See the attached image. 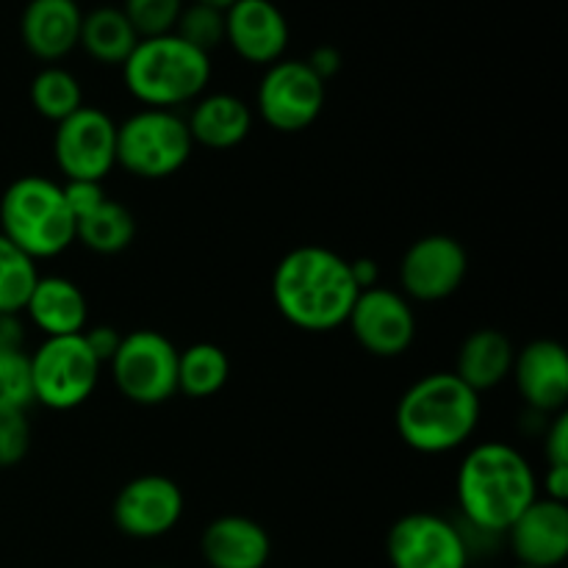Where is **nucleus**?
Segmentation results:
<instances>
[{"label":"nucleus","mask_w":568,"mask_h":568,"mask_svg":"<svg viewBox=\"0 0 568 568\" xmlns=\"http://www.w3.org/2000/svg\"><path fill=\"white\" fill-rule=\"evenodd\" d=\"M109 369L116 392L133 405L153 408L178 394V347L164 333L150 327L122 336Z\"/></svg>","instance_id":"8"},{"label":"nucleus","mask_w":568,"mask_h":568,"mask_svg":"<svg viewBox=\"0 0 568 568\" xmlns=\"http://www.w3.org/2000/svg\"><path fill=\"white\" fill-rule=\"evenodd\" d=\"M469 255L455 236L430 233L405 250L399 261V286L416 303H442L453 297L466 281Z\"/></svg>","instance_id":"12"},{"label":"nucleus","mask_w":568,"mask_h":568,"mask_svg":"<svg viewBox=\"0 0 568 568\" xmlns=\"http://www.w3.org/2000/svg\"><path fill=\"white\" fill-rule=\"evenodd\" d=\"M22 314L44 338L78 336L87 331L89 303L75 281L61 275H39Z\"/></svg>","instance_id":"20"},{"label":"nucleus","mask_w":568,"mask_h":568,"mask_svg":"<svg viewBox=\"0 0 568 568\" xmlns=\"http://www.w3.org/2000/svg\"><path fill=\"white\" fill-rule=\"evenodd\" d=\"M55 166L67 181H98L116 166V122L94 105H81L55 125Z\"/></svg>","instance_id":"10"},{"label":"nucleus","mask_w":568,"mask_h":568,"mask_svg":"<svg viewBox=\"0 0 568 568\" xmlns=\"http://www.w3.org/2000/svg\"><path fill=\"white\" fill-rule=\"evenodd\" d=\"M544 455L547 466H568V414L560 410L544 425Z\"/></svg>","instance_id":"33"},{"label":"nucleus","mask_w":568,"mask_h":568,"mask_svg":"<svg viewBox=\"0 0 568 568\" xmlns=\"http://www.w3.org/2000/svg\"><path fill=\"white\" fill-rule=\"evenodd\" d=\"M125 89L144 109L175 111L194 103L211 83V55L178 33L139 39L122 64Z\"/></svg>","instance_id":"4"},{"label":"nucleus","mask_w":568,"mask_h":568,"mask_svg":"<svg viewBox=\"0 0 568 568\" xmlns=\"http://www.w3.org/2000/svg\"><path fill=\"white\" fill-rule=\"evenodd\" d=\"M183 505L186 499L172 477L142 475L120 488L111 505V519L122 536L153 541L175 530L183 516Z\"/></svg>","instance_id":"14"},{"label":"nucleus","mask_w":568,"mask_h":568,"mask_svg":"<svg viewBox=\"0 0 568 568\" xmlns=\"http://www.w3.org/2000/svg\"><path fill=\"white\" fill-rule=\"evenodd\" d=\"M231 377V358L220 344L197 342L178 349V392L192 399L214 397Z\"/></svg>","instance_id":"24"},{"label":"nucleus","mask_w":568,"mask_h":568,"mask_svg":"<svg viewBox=\"0 0 568 568\" xmlns=\"http://www.w3.org/2000/svg\"><path fill=\"white\" fill-rule=\"evenodd\" d=\"M31 358L33 403L50 410H75L87 403L100 383L103 364L92 355L83 333L44 338Z\"/></svg>","instance_id":"7"},{"label":"nucleus","mask_w":568,"mask_h":568,"mask_svg":"<svg viewBox=\"0 0 568 568\" xmlns=\"http://www.w3.org/2000/svg\"><path fill=\"white\" fill-rule=\"evenodd\" d=\"M31 449V422L26 414H0V469L22 464Z\"/></svg>","instance_id":"31"},{"label":"nucleus","mask_w":568,"mask_h":568,"mask_svg":"<svg viewBox=\"0 0 568 568\" xmlns=\"http://www.w3.org/2000/svg\"><path fill=\"white\" fill-rule=\"evenodd\" d=\"M288 20L272 0H236L225 9V42L253 67H270L286 59Z\"/></svg>","instance_id":"16"},{"label":"nucleus","mask_w":568,"mask_h":568,"mask_svg":"<svg viewBox=\"0 0 568 568\" xmlns=\"http://www.w3.org/2000/svg\"><path fill=\"white\" fill-rule=\"evenodd\" d=\"M516 347L510 338L497 327H480L469 333L455 355V375L471 388L483 394L503 386L514 369Z\"/></svg>","instance_id":"22"},{"label":"nucleus","mask_w":568,"mask_h":568,"mask_svg":"<svg viewBox=\"0 0 568 568\" xmlns=\"http://www.w3.org/2000/svg\"><path fill=\"white\" fill-rule=\"evenodd\" d=\"M0 349H26L22 314H0Z\"/></svg>","instance_id":"37"},{"label":"nucleus","mask_w":568,"mask_h":568,"mask_svg":"<svg viewBox=\"0 0 568 568\" xmlns=\"http://www.w3.org/2000/svg\"><path fill=\"white\" fill-rule=\"evenodd\" d=\"M155 568H164V566H155Z\"/></svg>","instance_id":"41"},{"label":"nucleus","mask_w":568,"mask_h":568,"mask_svg":"<svg viewBox=\"0 0 568 568\" xmlns=\"http://www.w3.org/2000/svg\"><path fill=\"white\" fill-rule=\"evenodd\" d=\"M305 64L327 83L338 70H342V53H338L333 44H320V48H314V53L305 59Z\"/></svg>","instance_id":"35"},{"label":"nucleus","mask_w":568,"mask_h":568,"mask_svg":"<svg viewBox=\"0 0 568 568\" xmlns=\"http://www.w3.org/2000/svg\"><path fill=\"white\" fill-rule=\"evenodd\" d=\"M61 189H64V200L67 205H70L75 222L81 220V216H87L89 211L98 209V205L109 197L103 183L98 181H64L61 183Z\"/></svg>","instance_id":"32"},{"label":"nucleus","mask_w":568,"mask_h":568,"mask_svg":"<svg viewBox=\"0 0 568 568\" xmlns=\"http://www.w3.org/2000/svg\"><path fill=\"white\" fill-rule=\"evenodd\" d=\"M183 0H122V14L139 33V39L164 37L175 31V22L183 11Z\"/></svg>","instance_id":"30"},{"label":"nucleus","mask_w":568,"mask_h":568,"mask_svg":"<svg viewBox=\"0 0 568 568\" xmlns=\"http://www.w3.org/2000/svg\"><path fill=\"white\" fill-rule=\"evenodd\" d=\"M31 405V358L26 349H0V414H26Z\"/></svg>","instance_id":"29"},{"label":"nucleus","mask_w":568,"mask_h":568,"mask_svg":"<svg viewBox=\"0 0 568 568\" xmlns=\"http://www.w3.org/2000/svg\"><path fill=\"white\" fill-rule=\"evenodd\" d=\"M355 342L375 358H399L416 338V314L403 292L386 286L364 288L347 320Z\"/></svg>","instance_id":"13"},{"label":"nucleus","mask_w":568,"mask_h":568,"mask_svg":"<svg viewBox=\"0 0 568 568\" xmlns=\"http://www.w3.org/2000/svg\"><path fill=\"white\" fill-rule=\"evenodd\" d=\"M186 116L166 109H142L116 125V166L142 181H164L192 159Z\"/></svg>","instance_id":"6"},{"label":"nucleus","mask_w":568,"mask_h":568,"mask_svg":"<svg viewBox=\"0 0 568 568\" xmlns=\"http://www.w3.org/2000/svg\"><path fill=\"white\" fill-rule=\"evenodd\" d=\"M192 142L209 150H233L253 131V109L231 92H205L186 116Z\"/></svg>","instance_id":"21"},{"label":"nucleus","mask_w":568,"mask_h":568,"mask_svg":"<svg viewBox=\"0 0 568 568\" xmlns=\"http://www.w3.org/2000/svg\"><path fill=\"white\" fill-rule=\"evenodd\" d=\"M133 239H136V220L125 205L111 197L75 222V242L98 255L122 253L131 247Z\"/></svg>","instance_id":"25"},{"label":"nucleus","mask_w":568,"mask_h":568,"mask_svg":"<svg viewBox=\"0 0 568 568\" xmlns=\"http://www.w3.org/2000/svg\"><path fill=\"white\" fill-rule=\"evenodd\" d=\"M83 342L89 344L94 358L100 361L103 366H109V361L114 358V353L120 349L122 333L111 325H94L89 331H83Z\"/></svg>","instance_id":"34"},{"label":"nucleus","mask_w":568,"mask_h":568,"mask_svg":"<svg viewBox=\"0 0 568 568\" xmlns=\"http://www.w3.org/2000/svg\"><path fill=\"white\" fill-rule=\"evenodd\" d=\"M194 3H205V6H214V9L225 11L227 6H233V3H236V0H194Z\"/></svg>","instance_id":"39"},{"label":"nucleus","mask_w":568,"mask_h":568,"mask_svg":"<svg viewBox=\"0 0 568 568\" xmlns=\"http://www.w3.org/2000/svg\"><path fill=\"white\" fill-rule=\"evenodd\" d=\"M349 270H353V281L361 292L381 283V266H377V261L355 258V261H349Z\"/></svg>","instance_id":"38"},{"label":"nucleus","mask_w":568,"mask_h":568,"mask_svg":"<svg viewBox=\"0 0 568 568\" xmlns=\"http://www.w3.org/2000/svg\"><path fill=\"white\" fill-rule=\"evenodd\" d=\"M172 33H178L183 42L211 55L220 44H225V11L192 0L189 6H183Z\"/></svg>","instance_id":"28"},{"label":"nucleus","mask_w":568,"mask_h":568,"mask_svg":"<svg viewBox=\"0 0 568 568\" xmlns=\"http://www.w3.org/2000/svg\"><path fill=\"white\" fill-rule=\"evenodd\" d=\"M455 494L460 521L499 538L536 503L541 488L532 464L514 444L480 442L460 460Z\"/></svg>","instance_id":"2"},{"label":"nucleus","mask_w":568,"mask_h":568,"mask_svg":"<svg viewBox=\"0 0 568 568\" xmlns=\"http://www.w3.org/2000/svg\"><path fill=\"white\" fill-rule=\"evenodd\" d=\"M28 94H31V105L37 109V114L55 125L83 105L81 81L59 64H48L44 70H39Z\"/></svg>","instance_id":"26"},{"label":"nucleus","mask_w":568,"mask_h":568,"mask_svg":"<svg viewBox=\"0 0 568 568\" xmlns=\"http://www.w3.org/2000/svg\"><path fill=\"white\" fill-rule=\"evenodd\" d=\"M83 11L75 0H28L20 37L28 53L44 64L67 59L81 39Z\"/></svg>","instance_id":"18"},{"label":"nucleus","mask_w":568,"mask_h":568,"mask_svg":"<svg viewBox=\"0 0 568 568\" xmlns=\"http://www.w3.org/2000/svg\"><path fill=\"white\" fill-rule=\"evenodd\" d=\"M200 555L209 568H264L270 564L272 538L250 516H216L200 536Z\"/></svg>","instance_id":"19"},{"label":"nucleus","mask_w":568,"mask_h":568,"mask_svg":"<svg viewBox=\"0 0 568 568\" xmlns=\"http://www.w3.org/2000/svg\"><path fill=\"white\" fill-rule=\"evenodd\" d=\"M514 568H530V566H514Z\"/></svg>","instance_id":"40"},{"label":"nucleus","mask_w":568,"mask_h":568,"mask_svg":"<svg viewBox=\"0 0 568 568\" xmlns=\"http://www.w3.org/2000/svg\"><path fill=\"white\" fill-rule=\"evenodd\" d=\"M358 294L349 261L322 244L288 250L272 272L277 314L305 333H331L347 325Z\"/></svg>","instance_id":"1"},{"label":"nucleus","mask_w":568,"mask_h":568,"mask_svg":"<svg viewBox=\"0 0 568 568\" xmlns=\"http://www.w3.org/2000/svg\"><path fill=\"white\" fill-rule=\"evenodd\" d=\"M325 100L327 83L303 59H281L264 67L255 109L272 131L300 133L320 120Z\"/></svg>","instance_id":"9"},{"label":"nucleus","mask_w":568,"mask_h":568,"mask_svg":"<svg viewBox=\"0 0 568 568\" xmlns=\"http://www.w3.org/2000/svg\"><path fill=\"white\" fill-rule=\"evenodd\" d=\"M136 44L139 33L133 31L120 6H98L83 14L78 48H83V53L98 64L122 67Z\"/></svg>","instance_id":"23"},{"label":"nucleus","mask_w":568,"mask_h":568,"mask_svg":"<svg viewBox=\"0 0 568 568\" xmlns=\"http://www.w3.org/2000/svg\"><path fill=\"white\" fill-rule=\"evenodd\" d=\"M37 277V261L0 233V314H22Z\"/></svg>","instance_id":"27"},{"label":"nucleus","mask_w":568,"mask_h":568,"mask_svg":"<svg viewBox=\"0 0 568 568\" xmlns=\"http://www.w3.org/2000/svg\"><path fill=\"white\" fill-rule=\"evenodd\" d=\"M544 486V494L538 497L555 499V503L568 505V466H547V475L538 480V488Z\"/></svg>","instance_id":"36"},{"label":"nucleus","mask_w":568,"mask_h":568,"mask_svg":"<svg viewBox=\"0 0 568 568\" xmlns=\"http://www.w3.org/2000/svg\"><path fill=\"white\" fill-rule=\"evenodd\" d=\"M392 568H469V549L458 521L416 510L399 516L386 536Z\"/></svg>","instance_id":"11"},{"label":"nucleus","mask_w":568,"mask_h":568,"mask_svg":"<svg viewBox=\"0 0 568 568\" xmlns=\"http://www.w3.org/2000/svg\"><path fill=\"white\" fill-rule=\"evenodd\" d=\"M516 566L560 568L568 558V505L536 497L505 532Z\"/></svg>","instance_id":"17"},{"label":"nucleus","mask_w":568,"mask_h":568,"mask_svg":"<svg viewBox=\"0 0 568 568\" xmlns=\"http://www.w3.org/2000/svg\"><path fill=\"white\" fill-rule=\"evenodd\" d=\"M0 233L31 261L55 258L75 242V216L61 183L22 175L0 197Z\"/></svg>","instance_id":"5"},{"label":"nucleus","mask_w":568,"mask_h":568,"mask_svg":"<svg viewBox=\"0 0 568 568\" xmlns=\"http://www.w3.org/2000/svg\"><path fill=\"white\" fill-rule=\"evenodd\" d=\"M480 394L455 372H430L405 388L397 403V433L419 455H447L466 447L480 425Z\"/></svg>","instance_id":"3"},{"label":"nucleus","mask_w":568,"mask_h":568,"mask_svg":"<svg viewBox=\"0 0 568 568\" xmlns=\"http://www.w3.org/2000/svg\"><path fill=\"white\" fill-rule=\"evenodd\" d=\"M521 403L538 416H555L568 403V355L552 338H536L516 349L510 369Z\"/></svg>","instance_id":"15"}]
</instances>
